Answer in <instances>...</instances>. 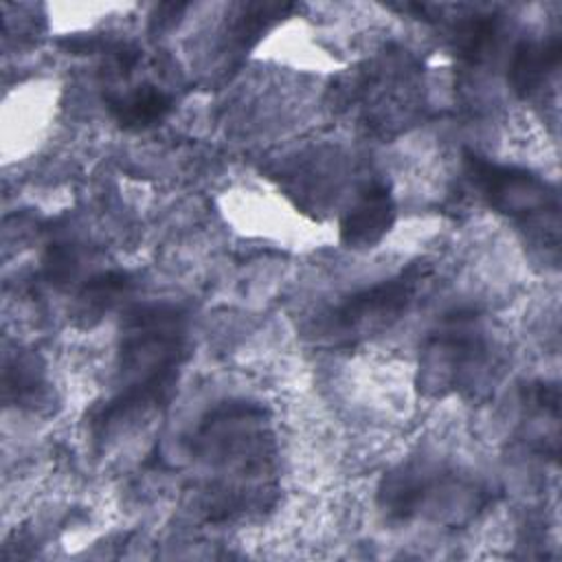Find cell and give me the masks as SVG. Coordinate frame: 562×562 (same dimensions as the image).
Returning a JSON list of instances; mask_svg holds the SVG:
<instances>
[{
  "mask_svg": "<svg viewBox=\"0 0 562 562\" xmlns=\"http://www.w3.org/2000/svg\"><path fill=\"white\" fill-rule=\"evenodd\" d=\"M187 349L184 314L167 303L134 307L121 329L114 397L94 417V439L105 441L121 426L136 422L167 402Z\"/></svg>",
  "mask_w": 562,
  "mask_h": 562,
  "instance_id": "cell-1",
  "label": "cell"
},
{
  "mask_svg": "<svg viewBox=\"0 0 562 562\" xmlns=\"http://www.w3.org/2000/svg\"><path fill=\"white\" fill-rule=\"evenodd\" d=\"M492 340L474 312L446 316L426 340L419 358V389L430 397L481 386L492 369Z\"/></svg>",
  "mask_w": 562,
  "mask_h": 562,
  "instance_id": "cell-2",
  "label": "cell"
},
{
  "mask_svg": "<svg viewBox=\"0 0 562 562\" xmlns=\"http://www.w3.org/2000/svg\"><path fill=\"white\" fill-rule=\"evenodd\" d=\"M485 501L481 487L428 461H411L389 472L380 487V507L393 520L428 516L468 520Z\"/></svg>",
  "mask_w": 562,
  "mask_h": 562,
  "instance_id": "cell-3",
  "label": "cell"
},
{
  "mask_svg": "<svg viewBox=\"0 0 562 562\" xmlns=\"http://www.w3.org/2000/svg\"><path fill=\"white\" fill-rule=\"evenodd\" d=\"M428 277L426 263H413L397 277L353 292L329 314L325 336L336 342H358L389 329L413 307Z\"/></svg>",
  "mask_w": 562,
  "mask_h": 562,
  "instance_id": "cell-4",
  "label": "cell"
},
{
  "mask_svg": "<svg viewBox=\"0 0 562 562\" xmlns=\"http://www.w3.org/2000/svg\"><path fill=\"white\" fill-rule=\"evenodd\" d=\"M465 171L474 189L498 213L516 220H540L558 226V193L542 178L518 169L496 165L479 154H465Z\"/></svg>",
  "mask_w": 562,
  "mask_h": 562,
  "instance_id": "cell-5",
  "label": "cell"
},
{
  "mask_svg": "<svg viewBox=\"0 0 562 562\" xmlns=\"http://www.w3.org/2000/svg\"><path fill=\"white\" fill-rule=\"evenodd\" d=\"M395 222V202L384 184H369L340 220V239L347 248H373Z\"/></svg>",
  "mask_w": 562,
  "mask_h": 562,
  "instance_id": "cell-6",
  "label": "cell"
},
{
  "mask_svg": "<svg viewBox=\"0 0 562 562\" xmlns=\"http://www.w3.org/2000/svg\"><path fill=\"white\" fill-rule=\"evenodd\" d=\"M562 44L560 37L549 40H522L509 61V86L516 94L529 97L542 88L551 72L560 66Z\"/></svg>",
  "mask_w": 562,
  "mask_h": 562,
  "instance_id": "cell-7",
  "label": "cell"
},
{
  "mask_svg": "<svg viewBox=\"0 0 562 562\" xmlns=\"http://www.w3.org/2000/svg\"><path fill=\"white\" fill-rule=\"evenodd\" d=\"M110 112L123 130H147L171 112V97L158 86L143 83L110 101Z\"/></svg>",
  "mask_w": 562,
  "mask_h": 562,
  "instance_id": "cell-8",
  "label": "cell"
},
{
  "mask_svg": "<svg viewBox=\"0 0 562 562\" xmlns=\"http://www.w3.org/2000/svg\"><path fill=\"white\" fill-rule=\"evenodd\" d=\"M130 277L119 270L101 272L83 283L79 294L75 296L72 318L81 327L97 325L127 292H130Z\"/></svg>",
  "mask_w": 562,
  "mask_h": 562,
  "instance_id": "cell-9",
  "label": "cell"
},
{
  "mask_svg": "<svg viewBox=\"0 0 562 562\" xmlns=\"http://www.w3.org/2000/svg\"><path fill=\"white\" fill-rule=\"evenodd\" d=\"M501 35V22L492 15H479L457 26V50L463 59L479 64L492 55Z\"/></svg>",
  "mask_w": 562,
  "mask_h": 562,
  "instance_id": "cell-10",
  "label": "cell"
},
{
  "mask_svg": "<svg viewBox=\"0 0 562 562\" xmlns=\"http://www.w3.org/2000/svg\"><path fill=\"white\" fill-rule=\"evenodd\" d=\"M75 268H77V257H75L72 248L55 246V250H50V255L46 259V270H48L50 281H55V283L66 281L68 277L75 274Z\"/></svg>",
  "mask_w": 562,
  "mask_h": 562,
  "instance_id": "cell-11",
  "label": "cell"
}]
</instances>
